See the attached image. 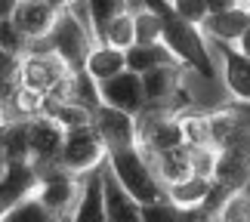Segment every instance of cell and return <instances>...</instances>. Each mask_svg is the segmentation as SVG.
Segmentation results:
<instances>
[{"instance_id":"obj_14","label":"cell","mask_w":250,"mask_h":222,"mask_svg":"<svg viewBox=\"0 0 250 222\" xmlns=\"http://www.w3.org/2000/svg\"><path fill=\"white\" fill-rule=\"evenodd\" d=\"M223 62H226L223 74H226L229 93H232L238 102L250 105V59L241 50H235V46H226V50H223Z\"/></svg>"},{"instance_id":"obj_6","label":"cell","mask_w":250,"mask_h":222,"mask_svg":"<svg viewBox=\"0 0 250 222\" xmlns=\"http://www.w3.org/2000/svg\"><path fill=\"white\" fill-rule=\"evenodd\" d=\"M65 130L59 121H53L50 114H37L28 121V145H31V163L41 173L59 167L62 145H65Z\"/></svg>"},{"instance_id":"obj_17","label":"cell","mask_w":250,"mask_h":222,"mask_svg":"<svg viewBox=\"0 0 250 222\" xmlns=\"http://www.w3.org/2000/svg\"><path fill=\"white\" fill-rule=\"evenodd\" d=\"M0 154L6 163H31V145H28V121H6L0 127Z\"/></svg>"},{"instance_id":"obj_23","label":"cell","mask_w":250,"mask_h":222,"mask_svg":"<svg viewBox=\"0 0 250 222\" xmlns=\"http://www.w3.org/2000/svg\"><path fill=\"white\" fill-rule=\"evenodd\" d=\"M86 6H90V25H93L96 43H99V37H102L105 28H108L111 19H118L121 13H130L127 0H86Z\"/></svg>"},{"instance_id":"obj_15","label":"cell","mask_w":250,"mask_h":222,"mask_svg":"<svg viewBox=\"0 0 250 222\" xmlns=\"http://www.w3.org/2000/svg\"><path fill=\"white\" fill-rule=\"evenodd\" d=\"M247 28H250V9H244V6L229 9V13H213L204 22V31L210 37H216V40H223V43H238Z\"/></svg>"},{"instance_id":"obj_4","label":"cell","mask_w":250,"mask_h":222,"mask_svg":"<svg viewBox=\"0 0 250 222\" xmlns=\"http://www.w3.org/2000/svg\"><path fill=\"white\" fill-rule=\"evenodd\" d=\"M108 161V151H105L96 127H78L65 133V145H62V158L59 167L74 173V176H90Z\"/></svg>"},{"instance_id":"obj_10","label":"cell","mask_w":250,"mask_h":222,"mask_svg":"<svg viewBox=\"0 0 250 222\" xmlns=\"http://www.w3.org/2000/svg\"><path fill=\"white\" fill-rule=\"evenodd\" d=\"M37 185H41V170L34 163H6V173L0 179V219L31 198Z\"/></svg>"},{"instance_id":"obj_34","label":"cell","mask_w":250,"mask_h":222,"mask_svg":"<svg viewBox=\"0 0 250 222\" xmlns=\"http://www.w3.org/2000/svg\"><path fill=\"white\" fill-rule=\"evenodd\" d=\"M244 6H247V9H250V0H244Z\"/></svg>"},{"instance_id":"obj_1","label":"cell","mask_w":250,"mask_h":222,"mask_svg":"<svg viewBox=\"0 0 250 222\" xmlns=\"http://www.w3.org/2000/svg\"><path fill=\"white\" fill-rule=\"evenodd\" d=\"M146 9H151L161 19V25H164L161 43L176 56V62L182 68H191L201 77H213V59H210V50H207L204 37H201V28L179 19L176 9L170 6V0H146Z\"/></svg>"},{"instance_id":"obj_28","label":"cell","mask_w":250,"mask_h":222,"mask_svg":"<svg viewBox=\"0 0 250 222\" xmlns=\"http://www.w3.org/2000/svg\"><path fill=\"white\" fill-rule=\"evenodd\" d=\"M170 6L176 9V16L186 19L188 25H204L207 16H210L207 0H170Z\"/></svg>"},{"instance_id":"obj_12","label":"cell","mask_w":250,"mask_h":222,"mask_svg":"<svg viewBox=\"0 0 250 222\" xmlns=\"http://www.w3.org/2000/svg\"><path fill=\"white\" fill-rule=\"evenodd\" d=\"M99 173H102V195H105V216H108V222H146L142 219V204L124 191V185L108 167V161L102 163Z\"/></svg>"},{"instance_id":"obj_3","label":"cell","mask_w":250,"mask_h":222,"mask_svg":"<svg viewBox=\"0 0 250 222\" xmlns=\"http://www.w3.org/2000/svg\"><path fill=\"white\" fill-rule=\"evenodd\" d=\"M46 43H50V50L68 65L71 74H78V71H86V59H90V53L96 50V34L71 13V9L62 6L59 19H56V28H53V34L46 37Z\"/></svg>"},{"instance_id":"obj_27","label":"cell","mask_w":250,"mask_h":222,"mask_svg":"<svg viewBox=\"0 0 250 222\" xmlns=\"http://www.w3.org/2000/svg\"><path fill=\"white\" fill-rule=\"evenodd\" d=\"M213 222H250V198L244 195V191L226 198V204L216 210Z\"/></svg>"},{"instance_id":"obj_24","label":"cell","mask_w":250,"mask_h":222,"mask_svg":"<svg viewBox=\"0 0 250 222\" xmlns=\"http://www.w3.org/2000/svg\"><path fill=\"white\" fill-rule=\"evenodd\" d=\"M65 219H68V216H65ZM0 222H62V219L56 216V213H50V210H46L41 201L31 195L28 201H22L19 207L9 210V213L0 219Z\"/></svg>"},{"instance_id":"obj_19","label":"cell","mask_w":250,"mask_h":222,"mask_svg":"<svg viewBox=\"0 0 250 222\" xmlns=\"http://www.w3.org/2000/svg\"><path fill=\"white\" fill-rule=\"evenodd\" d=\"M210 195H213V179H201V176H191L179 185L167 188V198L182 210H204Z\"/></svg>"},{"instance_id":"obj_5","label":"cell","mask_w":250,"mask_h":222,"mask_svg":"<svg viewBox=\"0 0 250 222\" xmlns=\"http://www.w3.org/2000/svg\"><path fill=\"white\" fill-rule=\"evenodd\" d=\"M81 188H83V179L81 176H74V173L62 170V167H53V170L41 173V185H37L34 198L41 201L50 213L65 219V216L74 213V207H78Z\"/></svg>"},{"instance_id":"obj_16","label":"cell","mask_w":250,"mask_h":222,"mask_svg":"<svg viewBox=\"0 0 250 222\" xmlns=\"http://www.w3.org/2000/svg\"><path fill=\"white\" fill-rule=\"evenodd\" d=\"M151 167H155L158 179L164 182V188L179 185V182H186V179L195 176V170H191V148L188 145L173 148L167 154H161V158H151Z\"/></svg>"},{"instance_id":"obj_35","label":"cell","mask_w":250,"mask_h":222,"mask_svg":"<svg viewBox=\"0 0 250 222\" xmlns=\"http://www.w3.org/2000/svg\"><path fill=\"white\" fill-rule=\"evenodd\" d=\"M62 222H71V216H68V219H62Z\"/></svg>"},{"instance_id":"obj_7","label":"cell","mask_w":250,"mask_h":222,"mask_svg":"<svg viewBox=\"0 0 250 222\" xmlns=\"http://www.w3.org/2000/svg\"><path fill=\"white\" fill-rule=\"evenodd\" d=\"M65 77H71V71H68V65H65L53 50L28 53L22 59V71H19V81H22L25 90L43 96V99L65 81Z\"/></svg>"},{"instance_id":"obj_2","label":"cell","mask_w":250,"mask_h":222,"mask_svg":"<svg viewBox=\"0 0 250 222\" xmlns=\"http://www.w3.org/2000/svg\"><path fill=\"white\" fill-rule=\"evenodd\" d=\"M108 167H111L114 176H118V182L124 185V191H127L133 201H139L142 207H146V204H158V201L167 198L164 182L158 179L151 161L142 154L139 145L108 154Z\"/></svg>"},{"instance_id":"obj_11","label":"cell","mask_w":250,"mask_h":222,"mask_svg":"<svg viewBox=\"0 0 250 222\" xmlns=\"http://www.w3.org/2000/svg\"><path fill=\"white\" fill-rule=\"evenodd\" d=\"M62 13L59 0H22L13 16V22L25 31L28 40H46L56 28V19Z\"/></svg>"},{"instance_id":"obj_29","label":"cell","mask_w":250,"mask_h":222,"mask_svg":"<svg viewBox=\"0 0 250 222\" xmlns=\"http://www.w3.org/2000/svg\"><path fill=\"white\" fill-rule=\"evenodd\" d=\"M207 6H210V16L213 13H229V9H241L244 6V0H207ZM247 9V6H244Z\"/></svg>"},{"instance_id":"obj_8","label":"cell","mask_w":250,"mask_h":222,"mask_svg":"<svg viewBox=\"0 0 250 222\" xmlns=\"http://www.w3.org/2000/svg\"><path fill=\"white\" fill-rule=\"evenodd\" d=\"M93 127L99 133V139H102V145L108 154L139 145V118H133V114H124L118 108L102 105L93 114Z\"/></svg>"},{"instance_id":"obj_30","label":"cell","mask_w":250,"mask_h":222,"mask_svg":"<svg viewBox=\"0 0 250 222\" xmlns=\"http://www.w3.org/2000/svg\"><path fill=\"white\" fill-rule=\"evenodd\" d=\"M22 0H0V22H6V19H13L16 16V9Z\"/></svg>"},{"instance_id":"obj_13","label":"cell","mask_w":250,"mask_h":222,"mask_svg":"<svg viewBox=\"0 0 250 222\" xmlns=\"http://www.w3.org/2000/svg\"><path fill=\"white\" fill-rule=\"evenodd\" d=\"M99 170L90 173V176H83V188H81L78 207H74V213H71V222H108V216H105V195H102V173Z\"/></svg>"},{"instance_id":"obj_32","label":"cell","mask_w":250,"mask_h":222,"mask_svg":"<svg viewBox=\"0 0 250 222\" xmlns=\"http://www.w3.org/2000/svg\"><path fill=\"white\" fill-rule=\"evenodd\" d=\"M3 173H6V161H3V154H0V179H3Z\"/></svg>"},{"instance_id":"obj_9","label":"cell","mask_w":250,"mask_h":222,"mask_svg":"<svg viewBox=\"0 0 250 222\" xmlns=\"http://www.w3.org/2000/svg\"><path fill=\"white\" fill-rule=\"evenodd\" d=\"M99 96H102V105L118 108L124 114H133V118H139V114L148 108L142 74H133V71H124L118 77H111V81L99 83Z\"/></svg>"},{"instance_id":"obj_26","label":"cell","mask_w":250,"mask_h":222,"mask_svg":"<svg viewBox=\"0 0 250 222\" xmlns=\"http://www.w3.org/2000/svg\"><path fill=\"white\" fill-rule=\"evenodd\" d=\"M28 37H25V31L19 28L13 19H6V22H0V50L3 53H9V56H19V59H25V50H28Z\"/></svg>"},{"instance_id":"obj_36","label":"cell","mask_w":250,"mask_h":222,"mask_svg":"<svg viewBox=\"0 0 250 222\" xmlns=\"http://www.w3.org/2000/svg\"><path fill=\"white\" fill-rule=\"evenodd\" d=\"M0 114H3V111H0Z\"/></svg>"},{"instance_id":"obj_21","label":"cell","mask_w":250,"mask_h":222,"mask_svg":"<svg viewBox=\"0 0 250 222\" xmlns=\"http://www.w3.org/2000/svg\"><path fill=\"white\" fill-rule=\"evenodd\" d=\"M182 139L188 148H216L213 145V127H210V114L201 111H182L179 114Z\"/></svg>"},{"instance_id":"obj_31","label":"cell","mask_w":250,"mask_h":222,"mask_svg":"<svg viewBox=\"0 0 250 222\" xmlns=\"http://www.w3.org/2000/svg\"><path fill=\"white\" fill-rule=\"evenodd\" d=\"M238 50H241V53L247 56V59H250V28L244 31V37H241V40H238Z\"/></svg>"},{"instance_id":"obj_25","label":"cell","mask_w":250,"mask_h":222,"mask_svg":"<svg viewBox=\"0 0 250 222\" xmlns=\"http://www.w3.org/2000/svg\"><path fill=\"white\" fill-rule=\"evenodd\" d=\"M161 37H164L161 19L151 9L136 13V46H155V43H161Z\"/></svg>"},{"instance_id":"obj_18","label":"cell","mask_w":250,"mask_h":222,"mask_svg":"<svg viewBox=\"0 0 250 222\" xmlns=\"http://www.w3.org/2000/svg\"><path fill=\"white\" fill-rule=\"evenodd\" d=\"M124 71H127V53L114 50V46L96 43V50L90 53V59H86V74H90L96 83H105V81H111V77H118Z\"/></svg>"},{"instance_id":"obj_20","label":"cell","mask_w":250,"mask_h":222,"mask_svg":"<svg viewBox=\"0 0 250 222\" xmlns=\"http://www.w3.org/2000/svg\"><path fill=\"white\" fill-rule=\"evenodd\" d=\"M161 65H179L176 56H173L164 43L130 46V50H127V71H133V74H148V71L161 68Z\"/></svg>"},{"instance_id":"obj_22","label":"cell","mask_w":250,"mask_h":222,"mask_svg":"<svg viewBox=\"0 0 250 222\" xmlns=\"http://www.w3.org/2000/svg\"><path fill=\"white\" fill-rule=\"evenodd\" d=\"M102 46H114V50L127 53L130 46H136V13H121L118 19H111L108 28L99 37Z\"/></svg>"},{"instance_id":"obj_33","label":"cell","mask_w":250,"mask_h":222,"mask_svg":"<svg viewBox=\"0 0 250 222\" xmlns=\"http://www.w3.org/2000/svg\"><path fill=\"white\" fill-rule=\"evenodd\" d=\"M244 195H247V198H250V179H247V185H244Z\"/></svg>"}]
</instances>
